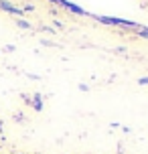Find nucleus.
I'll return each instance as SVG.
<instances>
[{
	"mask_svg": "<svg viewBox=\"0 0 148 154\" xmlns=\"http://www.w3.org/2000/svg\"><path fill=\"white\" fill-rule=\"evenodd\" d=\"M31 106L37 112H43V95L41 93H32V101H31Z\"/></svg>",
	"mask_w": 148,
	"mask_h": 154,
	"instance_id": "nucleus-2",
	"label": "nucleus"
},
{
	"mask_svg": "<svg viewBox=\"0 0 148 154\" xmlns=\"http://www.w3.org/2000/svg\"><path fill=\"white\" fill-rule=\"evenodd\" d=\"M14 24L18 26V29H26V31L32 29V24L29 23V20H24V18H14Z\"/></svg>",
	"mask_w": 148,
	"mask_h": 154,
	"instance_id": "nucleus-3",
	"label": "nucleus"
},
{
	"mask_svg": "<svg viewBox=\"0 0 148 154\" xmlns=\"http://www.w3.org/2000/svg\"><path fill=\"white\" fill-rule=\"evenodd\" d=\"M138 37H144V38H148V29H144V26H140V29H138Z\"/></svg>",
	"mask_w": 148,
	"mask_h": 154,
	"instance_id": "nucleus-4",
	"label": "nucleus"
},
{
	"mask_svg": "<svg viewBox=\"0 0 148 154\" xmlns=\"http://www.w3.org/2000/svg\"><path fill=\"white\" fill-rule=\"evenodd\" d=\"M14 120H16V122H24V118H23V114H14Z\"/></svg>",
	"mask_w": 148,
	"mask_h": 154,
	"instance_id": "nucleus-8",
	"label": "nucleus"
},
{
	"mask_svg": "<svg viewBox=\"0 0 148 154\" xmlns=\"http://www.w3.org/2000/svg\"><path fill=\"white\" fill-rule=\"evenodd\" d=\"M4 51H6V53H12V51H14V45H6V47H4Z\"/></svg>",
	"mask_w": 148,
	"mask_h": 154,
	"instance_id": "nucleus-7",
	"label": "nucleus"
},
{
	"mask_svg": "<svg viewBox=\"0 0 148 154\" xmlns=\"http://www.w3.org/2000/svg\"><path fill=\"white\" fill-rule=\"evenodd\" d=\"M0 10H6V12H10V14H14V16H20V18H23V14H24L23 8L14 6L10 0H0Z\"/></svg>",
	"mask_w": 148,
	"mask_h": 154,
	"instance_id": "nucleus-1",
	"label": "nucleus"
},
{
	"mask_svg": "<svg viewBox=\"0 0 148 154\" xmlns=\"http://www.w3.org/2000/svg\"><path fill=\"white\" fill-rule=\"evenodd\" d=\"M138 85H148V77H140L138 79Z\"/></svg>",
	"mask_w": 148,
	"mask_h": 154,
	"instance_id": "nucleus-6",
	"label": "nucleus"
},
{
	"mask_svg": "<svg viewBox=\"0 0 148 154\" xmlns=\"http://www.w3.org/2000/svg\"><path fill=\"white\" fill-rule=\"evenodd\" d=\"M79 89H81V91H87V89H89V85H85V83H79Z\"/></svg>",
	"mask_w": 148,
	"mask_h": 154,
	"instance_id": "nucleus-9",
	"label": "nucleus"
},
{
	"mask_svg": "<svg viewBox=\"0 0 148 154\" xmlns=\"http://www.w3.org/2000/svg\"><path fill=\"white\" fill-rule=\"evenodd\" d=\"M41 45H43V47H53V43L47 41V38H41Z\"/></svg>",
	"mask_w": 148,
	"mask_h": 154,
	"instance_id": "nucleus-5",
	"label": "nucleus"
}]
</instances>
